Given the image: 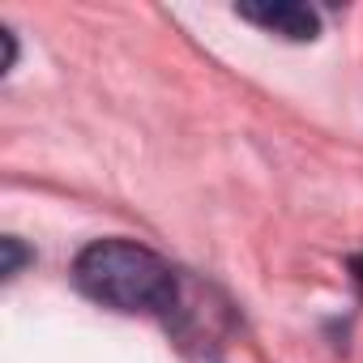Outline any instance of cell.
<instances>
[{
	"label": "cell",
	"instance_id": "obj_1",
	"mask_svg": "<svg viewBox=\"0 0 363 363\" xmlns=\"http://www.w3.org/2000/svg\"><path fill=\"white\" fill-rule=\"evenodd\" d=\"M73 286L111 312L167 316L179 299L175 269L137 240H94L73 261Z\"/></svg>",
	"mask_w": 363,
	"mask_h": 363
},
{
	"label": "cell",
	"instance_id": "obj_2",
	"mask_svg": "<svg viewBox=\"0 0 363 363\" xmlns=\"http://www.w3.org/2000/svg\"><path fill=\"white\" fill-rule=\"evenodd\" d=\"M240 22H252L278 39L291 43H312L320 35V18L312 5H299V0H261V5H235Z\"/></svg>",
	"mask_w": 363,
	"mask_h": 363
},
{
	"label": "cell",
	"instance_id": "obj_3",
	"mask_svg": "<svg viewBox=\"0 0 363 363\" xmlns=\"http://www.w3.org/2000/svg\"><path fill=\"white\" fill-rule=\"evenodd\" d=\"M0 257H5V261H0V278H5V282H13V278L22 274V265H26V261H35V257L22 248V240H18V235H5V240H0Z\"/></svg>",
	"mask_w": 363,
	"mask_h": 363
},
{
	"label": "cell",
	"instance_id": "obj_4",
	"mask_svg": "<svg viewBox=\"0 0 363 363\" xmlns=\"http://www.w3.org/2000/svg\"><path fill=\"white\" fill-rule=\"evenodd\" d=\"M0 43H5V60H0V73H13L18 65V35L9 26H0Z\"/></svg>",
	"mask_w": 363,
	"mask_h": 363
},
{
	"label": "cell",
	"instance_id": "obj_5",
	"mask_svg": "<svg viewBox=\"0 0 363 363\" xmlns=\"http://www.w3.org/2000/svg\"><path fill=\"white\" fill-rule=\"evenodd\" d=\"M350 274H354V282L363 286V252H359V257H350Z\"/></svg>",
	"mask_w": 363,
	"mask_h": 363
}]
</instances>
